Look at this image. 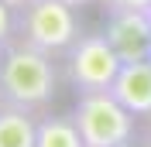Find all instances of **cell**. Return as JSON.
I'll use <instances>...</instances> for the list:
<instances>
[{
  "mask_svg": "<svg viewBox=\"0 0 151 147\" xmlns=\"http://www.w3.org/2000/svg\"><path fill=\"white\" fill-rule=\"evenodd\" d=\"M120 58L106 34H79L69 48V79L79 92H106L120 72Z\"/></svg>",
  "mask_w": 151,
  "mask_h": 147,
  "instance_id": "cell-4",
  "label": "cell"
},
{
  "mask_svg": "<svg viewBox=\"0 0 151 147\" xmlns=\"http://www.w3.org/2000/svg\"><path fill=\"white\" fill-rule=\"evenodd\" d=\"M69 7H86V4H96V0H65Z\"/></svg>",
  "mask_w": 151,
  "mask_h": 147,
  "instance_id": "cell-12",
  "label": "cell"
},
{
  "mask_svg": "<svg viewBox=\"0 0 151 147\" xmlns=\"http://www.w3.org/2000/svg\"><path fill=\"white\" fill-rule=\"evenodd\" d=\"M4 4H7V7H14V10H21V7H28L31 0H4Z\"/></svg>",
  "mask_w": 151,
  "mask_h": 147,
  "instance_id": "cell-11",
  "label": "cell"
},
{
  "mask_svg": "<svg viewBox=\"0 0 151 147\" xmlns=\"http://www.w3.org/2000/svg\"><path fill=\"white\" fill-rule=\"evenodd\" d=\"M148 62H151V51H148Z\"/></svg>",
  "mask_w": 151,
  "mask_h": 147,
  "instance_id": "cell-16",
  "label": "cell"
},
{
  "mask_svg": "<svg viewBox=\"0 0 151 147\" xmlns=\"http://www.w3.org/2000/svg\"><path fill=\"white\" fill-rule=\"evenodd\" d=\"M14 38H17V10L0 0V48L10 45Z\"/></svg>",
  "mask_w": 151,
  "mask_h": 147,
  "instance_id": "cell-9",
  "label": "cell"
},
{
  "mask_svg": "<svg viewBox=\"0 0 151 147\" xmlns=\"http://www.w3.org/2000/svg\"><path fill=\"white\" fill-rule=\"evenodd\" d=\"M110 48L120 62H148L151 51V21L144 10H106L103 28Z\"/></svg>",
  "mask_w": 151,
  "mask_h": 147,
  "instance_id": "cell-5",
  "label": "cell"
},
{
  "mask_svg": "<svg viewBox=\"0 0 151 147\" xmlns=\"http://www.w3.org/2000/svg\"><path fill=\"white\" fill-rule=\"evenodd\" d=\"M148 147H151V133H148Z\"/></svg>",
  "mask_w": 151,
  "mask_h": 147,
  "instance_id": "cell-15",
  "label": "cell"
},
{
  "mask_svg": "<svg viewBox=\"0 0 151 147\" xmlns=\"http://www.w3.org/2000/svg\"><path fill=\"white\" fill-rule=\"evenodd\" d=\"M55 82L58 75L48 51H38L21 38L0 48V103L35 113L52 103Z\"/></svg>",
  "mask_w": 151,
  "mask_h": 147,
  "instance_id": "cell-1",
  "label": "cell"
},
{
  "mask_svg": "<svg viewBox=\"0 0 151 147\" xmlns=\"http://www.w3.org/2000/svg\"><path fill=\"white\" fill-rule=\"evenodd\" d=\"M76 127L86 147H120L134 137V113H127L113 92H79L76 99Z\"/></svg>",
  "mask_w": 151,
  "mask_h": 147,
  "instance_id": "cell-3",
  "label": "cell"
},
{
  "mask_svg": "<svg viewBox=\"0 0 151 147\" xmlns=\"http://www.w3.org/2000/svg\"><path fill=\"white\" fill-rule=\"evenodd\" d=\"M144 14H148V21H151V7H148V10H144Z\"/></svg>",
  "mask_w": 151,
  "mask_h": 147,
  "instance_id": "cell-13",
  "label": "cell"
},
{
  "mask_svg": "<svg viewBox=\"0 0 151 147\" xmlns=\"http://www.w3.org/2000/svg\"><path fill=\"white\" fill-rule=\"evenodd\" d=\"M106 10H148L151 0H103Z\"/></svg>",
  "mask_w": 151,
  "mask_h": 147,
  "instance_id": "cell-10",
  "label": "cell"
},
{
  "mask_svg": "<svg viewBox=\"0 0 151 147\" xmlns=\"http://www.w3.org/2000/svg\"><path fill=\"white\" fill-rule=\"evenodd\" d=\"M38 140V120L31 110L0 103V147H35Z\"/></svg>",
  "mask_w": 151,
  "mask_h": 147,
  "instance_id": "cell-7",
  "label": "cell"
},
{
  "mask_svg": "<svg viewBox=\"0 0 151 147\" xmlns=\"http://www.w3.org/2000/svg\"><path fill=\"white\" fill-rule=\"evenodd\" d=\"M17 38L48 55L69 51L79 38L76 7H69L65 0H31L17 10Z\"/></svg>",
  "mask_w": 151,
  "mask_h": 147,
  "instance_id": "cell-2",
  "label": "cell"
},
{
  "mask_svg": "<svg viewBox=\"0 0 151 147\" xmlns=\"http://www.w3.org/2000/svg\"><path fill=\"white\" fill-rule=\"evenodd\" d=\"M35 147H86L79 137L72 116H45L38 120V140Z\"/></svg>",
  "mask_w": 151,
  "mask_h": 147,
  "instance_id": "cell-8",
  "label": "cell"
},
{
  "mask_svg": "<svg viewBox=\"0 0 151 147\" xmlns=\"http://www.w3.org/2000/svg\"><path fill=\"white\" fill-rule=\"evenodd\" d=\"M110 92L127 113L151 116V62H124Z\"/></svg>",
  "mask_w": 151,
  "mask_h": 147,
  "instance_id": "cell-6",
  "label": "cell"
},
{
  "mask_svg": "<svg viewBox=\"0 0 151 147\" xmlns=\"http://www.w3.org/2000/svg\"><path fill=\"white\" fill-rule=\"evenodd\" d=\"M120 147H134V144H120Z\"/></svg>",
  "mask_w": 151,
  "mask_h": 147,
  "instance_id": "cell-14",
  "label": "cell"
}]
</instances>
